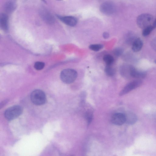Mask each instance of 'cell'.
Returning a JSON list of instances; mask_svg holds the SVG:
<instances>
[{
	"label": "cell",
	"mask_w": 156,
	"mask_h": 156,
	"mask_svg": "<svg viewBox=\"0 0 156 156\" xmlns=\"http://www.w3.org/2000/svg\"><path fill=\"white\" fill-rule=\"evenodd\" d=\"M137 38L134 34L132 33H129L127 34L126 36V42L128 44L132 45Z\"/></svg>",
	"instance_id": "obj_16"
},
{
	"label": "cell",
	"mask_w": 156,
	"mask_h": 156,
	"mask_svg": "<svg viewBox=\"0 0 156 156\" xmlns=\"http://www.w3.org/2000/svg\"><path fill=\"white\" fill-rule=\"evenodd\" d=\"M103 48V45L101 44H91L89 46L90 49L94 51H98Z\"/></svg>",
	"instance_id": "obj_19"
},
{
	"label": "cell",
	"mask_w": 156,
	"mask_h": 156,
	"mask_svg": "<svg viewBox=\"0 0 156 156\" xmlns=\"http://www.w3.org/2000/svg\"><path fill=\"white\" fill-rule=\"evenodd\" d=\"M93 113L91 111H87L85 114V117L87 120L88 124H90L93 119Z\"/></svg>",
	"instance_id": "obj_21"
},
{
	"label": "cell",
	"mask_w": 156,
	"mask_h": 156,
	"mask_svg": "<svg viewBox=\"0 0 156 156\" xmlns=\"http://www.w3.org/2000/svg\"><path fill=\"white\" fill-rule=\"evenodd\" d=\"M78 76L77 72L72 69H66L62 71L60 78L62 81L66 84L73 83L76 79Z\"/></svg>",
	"instance_id": "obj_1"
},
{
	"label": "cell",
	"mask_w": 156,
	"mask_h": 156,
	"mask_svg": "<svg viewBox=\"0 0 156 156\" xmlns=\"http://www.w3.org/2000/svg\"><path fill=\"white\" fill-rule=\"evenodd\" d=\"M153 21V17L152 15L148 13H143L137 17L136 23L139 27L143 29L152 25Z\"/></svg>",
	"instance_id": "obj_2"
},
{
	"label": "cell",
	"mask_w": 156,
	"mask_h": 156,
	"mask_svg": "<svg viewBox=\"0 0 156 156\" xmlns=\"http://www.w3.org/2000/svg\"><path fill=\"white\" fill-rule=\"evenodd\" d=\"M57 18L66 24L71 27L75 26L77 23V20L75 17L72 16H61L57 15Z\"/></svg>",
	"instance_id": "obj_8"
},
{
	"label": "cell",
	"mask_w": 156,
	"mask_h": 156,
	"mask_svg": "<svg viewBox=\"0 0 156 156\" xmlns=\"http://www.w3.org/2000/svg\"><path fill=\"white\" fill-rule=\"evenodd\" d=\"M151 46L152 49L156 51V37L153 38L151 41Z\"/></svg>",
	"instance_id": "obj_24"
},
{
	"label": "cell",
	"mask_w": 156,
	"mask_h": 156,
	"mask_svg": "<svg viewBox=\"0 0 156 156\" xmlns=\"http://www.w3.org/2000/svg\"><path fill=\"white\" fill-rule=\"evenodd\" d=\"M124 50L121 48L118 47L115 48L113 51L114 54L118 57L121 55L123 53Z\"/></svg>",
	"instance_id": "obj_23"
},
{
	"label": "cell",
	"mask_w": 156,
	"mask_h": 156,
	"mask_svg": "<svg viewBox=\"0 0 156 156\" xmlns=\"http://www.w3.org/2000/svg\"><path fill=\"white\" fill-rule=\"evenodd\" d=\"M154 29L152 25H150L143 29L142 31V35L144 36H147Z\"/></svg>",
	"instance_id": "obj_20"
},
{
	"label": "cell",
	"mask_w": 156,
	"mask_h": 156,
	"mask_svg": "<svg viewBox=\"0 0 156 156\" xmlns=\"http://www.w3.org/2000/svg\"><path fill=\"white\" fill-rule=\"evenodd\" d=\"M154 62L156 64V60L154 61Z\"/></svg>",
	"instance_id": "obj_28"
},
{
	"label": "cell",
	"mask_w": 156,
	"mask_h": 156,
	"mask_svg": "<svg viewBox=\"0 0 156 156\" xmlns=\"http://www.w3.org/2000/svg\"><path fill=\"white\" fill-rule=\"evenodd\" d=\"M56 0L60 1H62V0Z\"/></svg>",
	"instance_id": "obj_29"
},
{
	"label": "cell",
	"mask_w": 156,
	"mask_h": 156,
	"mask_svg": "<svg viewBox=\"0 0 156 156\" xmlns=\"http://www.w3.org/2000/svg\"><path fill=\"white\" fill-rule=\"evenodd\" d=\"M44 63L42 62H37L35 63L34 67L37 70H41L44 68Z\"/></svg>",
	"instance_id": "obj_22"
},
{
	"label": "cell",
	"mask_w": 156,
	"mask_h": 156,
	"mask_svg": "<svg viewBox=\"0 0 156 156\" xmlns=\"http://www.w3.org/2000/svg\"><path fill=\"white\" fill-rule=\"evenodd\" d=\"M111 122L113 124L116 125H122L126 122L125 114L121 113L114 114L112 117Z\"/></svg>",
	"instance_id": "obj_10"
},
{
	"label": "cell",
	"mask_w": 156,
	"mask_h": 156,
	"mask_svg": "<svg viewBox=\"0 0 156 156\" xmlns=\"http://www.w3.org/2000/svg\"><path fill=\"white\" fill-rule=\"evenodd\" d=\"M32 102L36 105L44 104L46 101V97L44 92L40 90H36L32 92L30 95Z\"/></svg>",
	"instance_id": "obj_3"
},
{
	"label": "cell",
	"mask_w": 156,
	"mask_h": 156,
	"mask_svg": "<svg viewBox=\"0 0 156 156\" xmlns=\"http://www.w3.org/2000/svg\"><path fill=\"white\" fill-rule=\"evenodd\" d=\"M103 59L104 61L107 66H111L114 61L113 57L109 54L105 55L103 56Z\"/></svg>",
	"instance_id": "obj_17"
},
{
	"label": "cell",
	"mask_w": 156,
	"mask_h": 156,
	"mask_svg": "<svg viewBox=\"0 0 156 156\" xmlns=\"http://www.w3.org/2000/svg\"><path fill=\"white\" fill-rule=\"evenodd\" d=\"M126 122V123L129 124H133L136 122L137 119L136 115L134 113L128 112L125 114Z\"/></svg>",
	"instance_id": "obj_14"
},
{
	"label": "cell",
	"mask_w": 156,
	"mask_h": 156,
	"mask_svg": "<svg viewBox=\"0 0 156 156\" xmlns=\"http://www.w3.org/2000/svg\"><path fill=\"white\" fill-rule=\"evenodd\" d=\"M100 10L105 14L111 15L115 12L116 6L113 2L109 1H106L101 4L100 7Z\"/></svg>",
	"instance_id": "obj_5"
},
{
	"label": "cell",
	"mask_w": 156,
	"mask_h": 156,
	"mask_svg": "<svg viewBox=\"0 0 156 156\" xmlns=\"http://www.w3.org/2000/svg\"><path fill=\"white\" fill-rule=\"evenodd\" d=\"M152 25L154 29L156 28V18L154 20Z\"/></svg>",
	"instance_id": "obj_26"
},
{
	"label": "cell",
	"mask_w": 156,
	"mask_h": 156,
	"mask_svg": "<svg viewBox=\"0 0 156 156\" xmlns=\"http://www.w3.org/2000/svg\"><path fill=\"white\" fill-rule=\"evenodd\" d=\"M146 76V73L145 72L139 70L133 66L131 72L132 78L140 80L144 78Z\"/></svg>",
	"instance_id": "obj_11"
},
{
	"label": "cell",
	"mask_w": 156,
	"mask_h": 156,
	"mask_svg": "<svg viewBox=\"0 0 156 156\" xmlns=\"http://www.w3.org/2000/svg\"><path fill=\"white\" fill-rule=\"evenodd\" d=\"M39 14L41 17L46 23L51 24L54 23L55 19L51 14L45 9H41Z\"/></svg>",
	"instance_id": "obj_7"
},
{
	"label": "cell",
	"mask_w": 156,
	"mask_h": 156,
	"mask_svg": "<svg viewBox=\"0 0 156 156\" xmlns=\"http://www.w3.org/2000/svg\"><path fill=\"white\" fill-rule=\"evenodd\" d=\"M132 45V50L134 52H137L142 49L143 46V42L140 38H137Z\"/></svg>",
	"instance_id": "obj_15"
},
{
	"label": "cell",
	"mask_w": 156,
	"mask_h": 156,
	"mask_svg": "<svg viewBox=\"0 0 156 156\" xmlns=\"http://www.w3.org/2000/svg\"><path fill=\"white\" fill-rule=\"evenodd\" d=\"M22 111L21 107L19 105H15L7 109L5 112L4 115L7 119L11 120L19 116Z\"/></svg>",
	"instance_id": "obj_4"
},
{
	"label": "cell",
	"mask_w": 156,
	"mask_h": 156,
	"mask_svg": "<svg viewBox=\"0 0 156 156\" xmlns=\"http://www.w3.org/2000/svg\"><path fill=\"white\" fill-rule=\"evenodd\" d=\"M0 24L2 29L6 31L8 28V17L7 15L4 13H2L0 16Z\"/></svg>",
	"instance_id": "obj_13"
},
{
	"label": "cell",
	"mask_w": 156,
	"mask_h": 156,
	"mask_svg": "<svg viewBox=\"0 0 156 156\" xmlns=\"http://www.w3.org/2000/svg\"><path fill=\"white\" fill-rule=\"evenodd\" d=\"M42 1H43L44 2H46V1H45V0H42Z\"/></svg>",
	"instance_id": "obj_27"
},
{
	"label": "cell",
	"mask_w": 156,
	"mask_h": 156,
	"mask_svg": "<svg viewBox=\"0 0 156 156\" xmlns=\"http://www.w3.org/2000/svg\"><path fill=\"white\" fill-rule=\"evenodd\" d=\"M109 33L106 32H104L103 34V37L105 39H107L109 37Z\"/></svg>",
	"instance_id": "obj_25"
},
{
	"label": "cell",
	"mask_w": 156,
	"mask_h": 156,
	"mask_svg": "<svg viewBox=\"0 0 156 156\" xmlns=\"http://www.w3.org/2000/svg\"><path fill=\"white\" fill-rule=\"evenodd\" d=\"M142 83V81L139 79L130 82L127 84L120 91L119 94V95L122 96L126 94L140 86Z\"/></svg>",
	"instance_id": "obj_6"
},
{
	"label": "cell",
	"mask_w": 156,
	"mask_h": 156,
	"mask_svg": "<svg viewBox=\"0 0 156 156\" xmlns=\"http://www.w3.org/2000/svg\"><path fill=\"white\" fill-rule=\"evenodd\" d=\"M133 66L127 64L122 65L120 68V73L121 75L124 78L129 79L132 78L131 72Z\"/></svg>",
	"instance_id": "obj_9"
},
{
	"label": "cell",
	"mask_w": 156,
	"mask_h": 156,
	"mask_svg": "<svg viewBox=\"0 0 156 156\" xmlns=\"http://www.w3.org/2000/svg\"><path fill=\"white\" fill-rule=\"evenodd\" d=\"M105 72L106 74L108 76H112L115 73V69L111 66H107L105 68Z\"/></svg>",
	"instance_id": "obj_18"
},
{
	"label": "cell",
	"mask_w": 156,
	"mask_h": 156,
	"mask_svg": "<svg viewBox=\"0 0 156 156\" xmlns=\"http://www.w3.org/2000/svg\"><path fill=\"white\" fill-rule=\"evenodd\" d=\"M16 7V2L15 0H8L4 5L5 11L8 13L13 12Z\"/></svg>",
	"instance_id": "obj_12"
}]
</instances>
